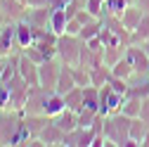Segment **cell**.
Returning <instances> with one entry per match:
<instances>
[{"label":"cell","instance_id":"cell-1","mask_svg":"<svg viewBox=\"0 0 149 147\" xmlns=\"http://www.w3.org/2000/svg\"><path fill=\"white\" fill-rule=\"evenodd\" d=\"M130 119L128 114L123 112H116V114H109L104 116V138L111 142V145H116V147H123L125 140L130 138Z\"/></svg>","mask_w":149,"mask_h":147},{"label":"cell","instance_id":"cell-2","mask_svg":"<svg viewBox=\"0 0 149 147\" xmlns=\"http://www.w3.org/2000/svg\"><path fill=\"white\" fill-rule=\"evenodd\" d=\"M85 41H81L78 36H71V33H62L57 38V57L69 64V66H76L81 62V50H83Z\"/></svg>","mask_w":149,"mask_h":147},{"label":"cell","instance_id":"cell-3","mask_svg":"<svg viewBox=\"0 0 149 147\" xmlns=\"http://www.w3.org/2000/svg\"><path fill=\"white\" fill-rule=\"evenodd\" d=\"M52 95V90L45 85H29V97L24 104V114H45L47 97Z\"/></svg>","mask_w":149,"mask_h":147},{"label":"cell","instance_id":"cell-4","mask_svg":"<svg viewBox=\"0 0 149 147\" xmlns=\"http://www.w3.org/2000/svg\"><path fill=\"white\" fill-rule=\"evenodd\" d=\"M123 100H125V95L116 93L109 83H104V85L100 88V114H102V116H109V114L121 112Z\"/></svg>","mask_w":149,"mask_h":147},{"label":"cell","instance_id":"cell-5","mask_svg":"<svg viewBox=\"0 0 149 147\" xmlns=\"http://www.w3.org/2000/svg\"><path fill=\"white\" fill-rule=\"evenodd\" d=\"M62 60L59 57H50L45 60L43 64H38V76H40V85L54 90V85H57V78H59V71H62Z\"/></svg>","mask_w":149,"mask_h":147},{"label":"cell","instance_id":"cell-6","mask_svg":"<svg viewBox=\"0 0 149 147\" xmlns=\"http://www.w3.org/2000/svg\"><path fill=\"white\" fill-rule=\"evenodd\" d=\"M125 60L133 64L135 74H147L149 71V55H147L142 43H130L125 48Z\"/></svg>","mask_w":149,"mask_h":147},{"label":"cell","instance_id":"cell-7","mask_svg":"<svg viewBox=\"0 0 149 147\" xmlns=\"http://www.w3.org/2000/svg\"><path fill=\"white\" fill-rule=\"evenodd\" d=\"M92 138H95V131L88 126H78V128H73V131H69L64 135V145L66 147H90Z\"/></svg>","mask_w":149,"mask_h":147},{"label":"cell","instance_id":"cell-8","mask_svg":"<svg viewBox=\"0 0 149 147\" xmlns=\"http://www.w3.org/2000/svg\"><path fill=\"white\" fill-rule=\"evenodd\" d=\"M0 12L5 14L7 22H22L29 12V5L24 0H0Z\"/></svg>","mask_w":149,"mask_h":147},{"label":"cell","instance_id":"cell-9","mask_svg":"<svg viewBox=\"0 0 149 147\" xmlns=\"http://www.w3.org/2000/svg\"><path fill=\"white\" fill-rule=\"evenodd\" d=\"M17 50V33H14V22H7L0 29V57H10Z\"/></svg>","mask_w":149,"mask_h":147},{"label":"cell","instance_id":"cell-10","mask_svg":"<svg viewBox=\"0 0 149 147\" xmlns=\"http://www.w3.org/2000/svg\"><path fill=\"white\" fill-rule=\"evenodd\" d=\"M14 33H17V50H19V52L36 41V29H33L26 19L14 22Z\"/></svg>","mask_w":149,"mask_h":147},{"label":"cell","instance_id":"cell-11","mask_svg":"<svg viewBox=\"0 0 149 147\" xmlns=\"http://www.w3.org/2000/svg\"><path fill=\"white\" fill-rule=\"evenodd\" d=\"M50 14H52V10L47 5L45 7H29V12H26L24 19L33 29H50Z\"/></svg>","mask_w":149,"mask_h":147},{"label":"cell","instance_id":"cell-12","mask_svg":"<svg viewBox=\"0 0 149 147\" xmlns=\"http://www.w3.org/2000/svg\"><path fill=\"white\" fill-rule=\"evenodd\" d=\"M19 74H22V78H24V81H26L29 85H40V76H38V64H36L33 60H29L24 52L19 55Z\"/></svg>","mask_w":149,"mask_h":147},{"label":"cell","instance_id":"cell-13","mask_svg":"<svg viewBox=\"0 0 149 147\" xmlns=\"http://www.w3.org/2000/svg\"><path fill=\"white\" fill-rule=\"evenodd\" d=\"M128 95L149 97V78H147V74H133V76L128 78Z\"/></svg>","mask_w":149,"mask_h":147},{"label":"cell","instance_id":"cell-14","mask_svg":"<svg viewBox=\"0 0 149 147\" xmlns=\"http://www.w3.org/2000/svg\"><path fill=\"white\" fill-rule=\"evenodd\" d=\"M64 135H66V133H64L62 128L50 119V123L40 131V135H38V138H40L45 145H64Z\"/></svg>","mask_w":149,"mask_h":147},{"label":"cell","instance_id":"cell-15","mask_svg":"<svg viewBox=\"0 0 149 147\" xmlns=\"http://www.w3.org/2000/svg\"><path fill=\"white\" fill-rule=\"evenodd\" d=\"M52 121L57 123L64 133H69V131H73V128H78V112H73V109H62V112L57 114V116H52Z\"/></svg>","mask_w":149,"mask_h":147},{"label":"cell","instance_id":"cell-16","mask_svg":"<svg viewBox=\"0 0 149 147\" xmlns=\"http://www.w3.org/2000/svg\"><path fill=\"white\" fill-rule=\"evenodd\" d=\"M76 78H73V71L69 64H62V71H59V78H57V85H54V90H57L59 95H66L71 88H76Z\"/></svg>","mask_w":149,"mask_h":147},{"label":"cell","instance_id":"cell-17","mask_svg":"<svg viewBox=\"0 0 149 147\" xmlns=\"http://www.w3.org/2000/svg\"><path fill=\"white\" fill-rule=\"evenodd\" d=\"M142 17H144V10H142V7H137V5L133 3V5H128V7L123 10L121 22H123V26H125V29H130V31H133V29L142 22Z\"/></svg>","mask_w":149,"mask_h":147},{"label":"cell","instance_id":"cell-18","mask_svg":"<svg viewBox=\"0 0 149 147\" xmlns=\"http://www.w3.org/2000/svg\"><path fill=\"white\" fill-rule=\"evenodd\" d=\"M83 107L100 112V88L97 85H83Z\"/></svg>","mask_w":149,"mask_h":147},{"label":"cell","instance_id":"cell-19","mask_svg":"<svg viewBox=\"0 0 149 147\" xmlns=\"http://www.w3.org/2000/svg\"><path fill=\"white\" fill-rule=\"evenodd\" d=\"M125 55V45H104V52H102V62L107 66H114L121 57Z\"/></svg>","mask_w":149,"mask_h":147},{"label":"cell","instance_id":"cell-20","mask_svg":"<svg viewBox=\"0 0 149 147\" xmlns=\"http://www.w3.org/2000/svg\"><path fill=\"white\" fill-rule=\"evenodd\" d=\"M142 100H144V97H137V95H125V100H123V104H121V112H123V114H128L130 119L140 116Z\"/></svg>","mask_w":149,"mask_h":147},{"label":"cell","instance_id":"cell-21","mask_svg":"<svg viewBox=\"0 0 149 147\" xmlns=\"http://www.w3.org/2000/svg\"><path fill=\"white\" fill-rule=\"evenodd\" d=\"M109 78H111V66L100 64V66H95V69H90V83H92V85L102 88L104 83H109Z\"/></svg>","mask_w":149,"mask_h":147},{"label":"cell","instance_id":"cell-22","mask_svg":"<svg viewBox=\"0 0 149 147\" xmlns=\"http://www.w3.org/2000/svg\"><path fill=\"white\" fill-rule=\"evenodd\" d=\"M66 22H69V14L64 10H52V14H50V29L57 36H62L66 31Z\"/></svg>","mask_w":149,"mask_h":147},{"label":"cell","instance_id":"cell-23","mask_svg":"<svg viewBox=\"0 0 149 147\" xmlns=\"http://www.w3.org/2000/svg\"><path fill=\"white\" fill-rule=\"evenodd\" d=\"M64 102H66V107H69V109H73V112L83 109V85L71 88L69 93L64 95Z\"/></svg>","mask_w":149,"mask_h":147},{"label":"cell","instance_id":"cell-24","mask_svg":"<svg viewBox=\"0 0 149 147\" xmlns=\"http://www.w3.org/2000/svg\"><path fill=\"white\" fill-rule=\"evenodd\" d=\"M133 64H130L128 60H125V55H123V57L114 64V66H111V76H116V78H123V81H128L130 76H133Z\"/></svg>","mask_w":149,"mask_h":147},{"label":"cell","instance_id":"cell-25","mask_svg":"<svg viewBox=\"0 0 149 147\" xmlns=\"http://www.w3.org/2000/svg\"><path fill=\"white\" fill-rule=\"evenodd\" d=\"M102 26H104V22H102V19H92V22H88V24H83V29H81V33H78V38L88 43L90 38H95V36H100V31H102Z\"/></svg>","mask_w":149,"mask_h":147},{"label":"cell","instance_id":"cell-26","mask_svg":"<svg viewBox=\"0 0 149 147\" xmlns=\"http://www.w3.org/2000/svg\"><path fill=\"white\" fill-rule=\"evenodd\" d=\"M149 41V12H144L142 22L133 29V43H144Z\"/></svg>","mask_w":149,"mask_h":147},{"label":"cell","instance_id":"cell-27","mask_svg":"<svg viewBox=\"0 0 149 147\" xmlns=\"http://www.w3.org/2000/svg\"><path fill=\"white\" fill-rule=\"evenodd\" d=\"M149 131V123L147 121H142L140 116H135L133 121H130V138L133 140H137L140 142V147H142V138H144V133Z\"/></svg>","mask_w":149,"mask_h":147},{"label":"cell","instance_id":"cell-28","mask_svg":"<svg viewBox=\"0 0 149 147\" xmlns=\"http://www.w3.org/2000/svg\"><path fill=\"white\" fill-rule=\"evenodd\" d=\"M128 5H130L128 0H107V3H104V10H107V14H118V17H121Z\"/></svg>","mask_w":149,"mask_h":147},{"label":"cell","instance_id":"cell-29","mask_svg":"<svg viewBox=\"0 0 149 147\" xmlns=\"http://www.w3.org/2000/svg\"><path fill=\"white\" fill-rule=\"evenodd\" d=\"M71 71H73V78H76L78 85H90V69L76 64V66H71Z\"/></svg>","mask_w":149,"mask_h":147},{"label":"cell","instance_id":"cell-30","mask_svg":"<svg viewBox=\"0 0 149 147\" xmlns=\"http://www.w3.org/2000/svg\"><path fill=\"white\" fill-rule=\"evenodd\" d=\"M83 7H85L88 12H92L97 19H102V17L107 14V10H104V0H85Z\"/></svg>","mask_w":149,"mask_h":147},{"label":"cell","instance_id":"cell-31","mask_svg":"<svg viewBox=\"0 0 149 147\" xmlns=\"http://www.w3.org/2000/svg\"><path fill=\"white\" fill-rule=\"evenodd\" d=\"M95 116H97V112L95 109H88V107H83V109H78V126H92V121H95Z\"/></svg>","mask_w":149,"mask_h":147},{"label":"cell","instance_id":"cell-32","mask_svg":"<svg viewBox=\"0 0 149 147\" xmlns=\"http://www.w3.org/2000/svg\"><path fill=\"white\" fill-rule=\"evenodd\" d=\"M81 29H83V24L76 19V17H71V19L66 22V31L64 33H71V36H78L81 33Z\"/></svg>","mask_w":149,"mask_h":147},{"label":"cell","instance_id":"cell-33","mask_svg":"<svg viewBox=\"0 0 149 147\" xmlns=\"http://www.w3.org/2000/svg\"><path fill=\"white\" fill-rule=\"evenodd\" d=\"M76 19H78L81 24H88V22H92V19H97V17L92 14V12H88L85 7H81V10L76 12Z\"/></svg>","mask_w":149,"mask_h":147},{"label":"cell","instance_id":"cell-34","mask_svg":"<svg viewBox=\"0 0 149 147\" xmlns=\"http://www.w3.org/2000/svg\"><path fill=\"white\" fill-rule=\"evenodd\" d=\"M140 119L149 123V97H144V100H142V109H140Z\"/></svg>","mask_w":149,"mask_h":147},{"label":"cell","instance_id":"cell-35","mask_svg":"<svg viewBox=\"0 0 149 147\" xmlns=\"http://www.w3.org/2000/svg\"><path fill=\"white\" fill-rule=\"evenodd\" d=\"M69 3H71V0H50L47 7H50V10H64Z\"/></svg>","mask_w":149,"mask_h":147},{"label":"cell","instance_id":"cell-36","mask_svg":"<svg viewBox=\"0 0 149 147\" xmlns=\"http://www.w3.org/2000/svg\"><path fill=\"white\" fill-rule=\"evenodd\" d=\"M24 3H26L29 7H45L50 0H24Z\"/></svg>","mask_w":149,"mask_h":147},{"label":"cell","instance_id":"cell-37","mask_svg":"<svg viewBox=\"0 0 149 147\" xmlns=\"http://www.w3.org/2000/svg\"><path fill=\"white\" fill-rule=\"evenodd\" d=\"M135 5H137V7H142L144 12H149V0H135Z\"/></svg>","mask_w":149,"mask_h":147},{"label":"cell","instance_id":"cell-38","mask_svg":"<svg viewBox=\"0 0 149 147\" xmlns=\"http://www.w3.org/2000/svg\"><path fill=\"white\" fill-rule=\"evenodd\" d=\"M142 147H149V131H147L144 138H142Z\"/></svg>","mask_w":149,"mask_h":147},{"label":"cell","instance_id":"cell-39","mask_svg":"<svg viewBox=\"0 0 149 147\" xmlns=\"http://www.w3.org/2000/svg\"><path fill=\"white\" fill-rule=\"evenodd\" d=\"M5 24H7V19H5V14H3V12H0V29H3Z\"/></svg>","mask_w":149,"mask_h":147},{"label":"cell","instance_id":"cell-40","mask_svg":"<svg viewBox=\"0 0 149 147\" xmlns=\"http://www.w3.org/2000/svg\"><path fill=\"white\" fill-rule=\"evenodd\" d=\"M142 45H144V50H147V55H149V41H144Z\"/></svg>","mask_w":149,"mask_h":147},{"label":"cell","instance_id":"cell-41","mask_svg":"<svg viewBox=\"0 0 149 147\" xmlns=\"http://www.w3.org/2000/svg\"><path fill=\"white\" fill-rule=\"evenodd\" d=\"M81 3H83V5H85V0H81Z\"/></svg>","mask_w":149,"mask_h":147},{"label":"cell","instance_id":"cell-42","mask_svg":"<svg viewBox=\"0 0 149 147\" xmlns=\"http://www.w3.org/2000/svg\"><path fill=\"white\" fill-rule=\"evenodd\" d=\"M147 78H149V71H147Z\"/></svg>","mask_w":149,"mask_h":147},{"label":"cell","instance_id":"cell-43","mask_svg":"<svg viewBox=\"0 0 149 147\" xmlns=\"http://www.w3.org/2000/svg\"><path fill=\"white\" fill-rule=\"evenodd\" d=\"M0 62H3V57H0Z\"/></svg>","mask_w":149,"mask_h":147},{"label":"cell","instance_id":"cell-44","mask_svg":"<svg viewBox=\"0 0 149 147\" xmlns=\"http://www.w3.org/2000/svg\"><path fill=\"white\" fill-rule=\"evenodd\" d=\"M104 3H107V0H104Z\"/></svg>","mask_w":149,"mask_h":147}]
</instances>
